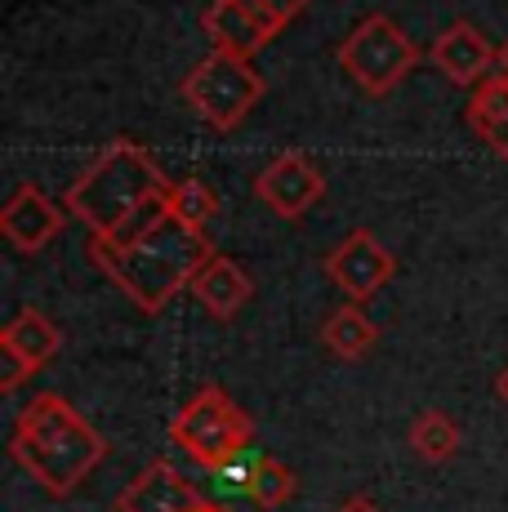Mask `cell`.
I'll return each instance as SVG.
<instances>
[{
    "label": "cell",
    "instance_id": "18",
    "mask_svg": "<svg viewBox=\"0 0 508 512\" xmlns=\"http://www.w3.org/2000/svg\"><path fill=\"white\" fill-rule=\"evenodd\" d=\"M295 472H290L281 459H272V455H259L254 459V477H250V499L259 508H281V504H290L295 499Z\"/></svg>",
    "mask_w": 508,
    "mask_h": 512
},
{
    "label": "cell",
    "instance_id": "3",
    "mask_svg": "<svg viewBox=\"0 0 508 512\" xmlns=\"http://www.w3.org/2000/svg\"><path fill=\"white\" fill-rule=\"evenodd\" d=\"M9 455L50 499H67L103 464L107 441L76 415L72 401H63L58 392H41L14 419Z\"/></svg>",
    "mask_w": 508,
    "mask_h": 512
},
{
    "label": "cell",
    "instance_id": "7",
    "mask_svg": "<svg viewBox=\"0 0 508 512\" xmlns=\"http://www.w3.org/2000/svg\"><path fill=\"white\" fill-rule=\"evenodd\" d=\"M326 272L339 290L348 294L353 303H366L375 290H384L397 272V259L375 241V232H348L335 250L326 254Z\"/></svg>",
    "mask_w": 508,
    "mask_h": 512
},
{
    "label": "cell",
    "instance_id": "6",
    "mask_svg": "<svg viewBox=\"0 0 508 512\" xmlns=\"http://www.w3.org/2000/svg\"><path fill=\"white\" fill-rule=\"evenodd\" d=\"M263 94V76L250 67V58L214 49L210 58H201L183 81V98L214 125V130H232L241 116L259 103Z\"/></svg>",
    "mask_w": 508,
    "mask_h": 512
},
{
    "label": "cell",
    "instance_id": "17",
    "mask_svg": "<svg viewBox=\"0 0 508 512\" xmlns=\"http://www.w3.org/2000/svg\"><path fill=\"white\" fill-rule=\"evenodd\" d=\"M406 441L424 464H451L464 437H459V423L446 415V410H419L415 423H410V432H406Z\"/></svg>",
    "mask_w": 508,
    "mask_h": 512
},
{
    "label": "cell",
    "instance_id": "5",
    "mask_svg": "<svg viewBox=\"0 0 508 512\" xmlns=\"http://www.w3.org/2000/svg\"><path fill=\"white\" fill-rule=\"evenodd\" d=\"M339 63H344V72L353 76L361 90L379 98V94H393V85L406 81V72L419 63V49L410 45V36L393 18L370 14L339 45Z\"/></svg>",
    "mask_w": 508,
    "mask_h": 512
},
{
    "label": "cell",
    "instance_id": "13",
    "mask_svg": "<svg viewBox=\"0 0 508 512\" xmlns=\"http://www.w3.org/2000/svg\"><path fill=\"white\" fill-rule=\"evenodd\" d=\"M433 63L442 67L455 85H482L486 72H491L500 58H495V49L486 45V36L477 32L473 23H455V27H446V32L437 36Z\"/></svg>",
    "mask_w": 508,
    "mask_h": 512
},
{
    "label": "cell",
    "instance_id": "10",
    "mask_svg": "<svg viewBox=\"0 0 508 512\" xmlns=\"http://www.w3.org/2000/svg\"><path fill=\"white\" fill-rule=\"evenodd\" d=\"M205 32H210L214 49L250 58L281 32V23H272L254 0H214L210 14H205Z\"/></svg>",
    "mask_w": 508,
    "mask_h": 512
},
{
    "label": "cell",
    "instance_id": "11",
    "mask_svg": "<svg viewBox=\"0 0 508 512\" xmlns=\"http://www.w3.org/2000/svg\"><path fill=\"white\" fill-rule=\"evenodd\" d=\"M197 508H201L197 486L174 464L156 459L125 486V495L116 499L112 512H197Z\"/></svg>",
    "mask_w": 508,
    "mask_h": 512
},
{
    "label": "cell",
    "instance_id": "2",
    "mask_svg": "<svg viewBox=\"0 0 508 512\" xmlns=\"http://www.w3.org/2000/svg\"><path fill=\"white\" fill-rule=\"evenodd\" d=\"M165 196L170 183L161 165L143 147L116 143L67 187V210L103 241H130L165 210Z\"/></svg>",
    "mask_w": 508,
    "mask_h": 512
},
{
    "label": "cell",
    "instance_id": "20",
    "mask_svg": "<svg viewBox=\"0 0 508 512\" xmlns=\"http://www.w3.org/2000/svg\"><path fill=\"white\" fill-rule=\"evenodd\" d=\"M254 5H259L263 14L272 18V23H281V27H286L290 18H299V14H304V9H308V0H254Z\"/></svg>",
    "mask_w": 508,
    "mask_h": 512
},
{
    "label": "cell",
    "instance_id": "16",
    "mask_svg": "<svg viewBox=\"0 0 508 512\" xmlns=\"http://www.w3.org/2000/svg\"><path fill=\"white\" fill-rule=\"evenodd\" d=\"M468 125L500 156H508V76H486L468 98Z\"/></svg>",
    "mask_w": 508,
    "mask_h": 512
},
{
    "label": "cell",
    "instance_id": "24",
    "mask_svg": "<svg viewBox=\"0 0 508 512\" xmlns=\"http://www.w3.org/2000/svg\"><path fill=\"white\" fill-rule=\"evenodd\" d=\"M197 512H223V508H219V504H210V499H201V508H197Z\"/></svg>",
    "mask_w": 508,
    "mask_h": 512
},
{
    "label": "cell",
    "instance_id": "15",
    "mask_svg": "<svg viewBox=\"0 0 508 512\" xmlns=\"http://www.w3.org/2000/svg\"><path fill=\"white\" fill-rule=\"evenodd\" d=\"M321 343H326L339 361H361L379 343V326L366 317L361 303H344V308H335L326 317V326H321Z\"/></svg>",
    "mask_w": 508,
    "mask_h": 512
},
{
    "label": "cell",
    "instance_id": "8",
    "mask_svg": "<svg viewBox=\"0 0 508 512\" xmlns=\"http://www.w3.org/2000/svg\"><path fill=\"white\" fill-rule=\"evenodd\" d=\"M254 192L281 219H304L312 205L321 201V192H326V179H321V170L304 152H286L272 165H263V174L254 179Z\"/></svg>",
    "mask_w": 508,
    "mask_h": 512
},
{
    "label": "cell",
    "instance_id": "12",
    "mask_svg": "<svg viewBox=\"0 0 508 512\" xmlns=\"http://www.w3.org/2000/svg\"><path fill=\"white\" fill-rule=\"evenodd\" d=\"M58 228H63V210H58L45 192H36V187H18V192L9 196V205L0 210V232L23 254L45 250L58 236Z\"/></svg>",
    "mask_w": 508,
    "mask_h": 512
},
{
    "label": "cell",
    "instance_id": "14",
    "mask_svg": "<svg viewBox=\"0 0 508 512\" xmlns=\"http://www.w3.org/2000/svg\"><path fill=\"white\" fill-rule=\"evenodd\" d=\"M192 294H197V303L210 312L214 321H232L250 303L254 281L241 263L223 259V254H210V263L192 277Z\"/></svg>",
    "mask_w": 508,
    "mask_h": 512
},
{
    "label": "cell",
    "instance_id": "22",
    "mask_svg": "<svg viewBox=\"0 0 508 512\" xmlns=\"http://www.w3.org/2000/svg\"><path fill=\"white\" fill-rule=\"evenodd\" d=\"M495 397H500V401H504V406H508V370L500 374V379H495Z\"/></svg>",
    "mask_w": 508,
    "mask_h": 512
},
{
    "label": "cell",
    "instance_id": "21",
    "mask_svg": "<svg viewBox=\"0 0 508 512\" xmlns=\"http://www.w3.org/2000/svg\"><path fill=\"white\" fill-rule=\"evenodd\" d=\"M339 512H379V508L370 504V499H348V504L339 508Z\"/></svg>",
    "mask_w": 508,
    "mask_h": 512
},
{
    "label": "cell",
    "instance_id": "19",
    "mask_svg": "<svg viewBox=\"0 0 508 512\" xmlns=\"http://www.w3.org/2000/svg\"><path fill=\"white\" fill-rule=\"evenodd\" d=\"M165 210L179 214L183 223H192V228L205 232V223L219 214V196H214L201 179H183V183L170 187V196H165Z\"/></svg>",
    "mask_w": 508,
    "mask_h": 512
},
{
    "label": "cell",
    "instance_id": "1",
    "mask_svg": "<svg viewBox=\"0 0 508 512\" xmlns=\"http://www.w3.org/2000/svg\"><path fill=\"white\" fill-rule=\"evenodd\" d=\"M210 254L214 245L205 241V232L170 210H161L130 241H90V259L99 263V272H107L148 317H156L179 290H192V277L210 263Z\"/></svg>",
    "mask_w": 508,
    "mask_h": 512
},
{
    "label": "cell",
    "instance_id": "4",
    "mask_svg": "<svg viewBox=\"0 0 508 512\" xmlns=\"http://www.w3.org/2000/svg\"><path fill=\"white\" fill-rule=\"evenodd\" d=\"M170 437L192 464H201L205 472H223L228 464L246 459L254 441V423L219 383H205L197 397L174 415Z\"/></svg>",
    "mask_w": 508,
    "mask_h": 512
},
{
    "label": "cell",
    "instance_id": "9",
    "mask_svg": "<svg viewBox=\"0 0 508 512\" xmlns=\"http://www.w3.org/2000/svg\"><path fill=\"white\" fill-rule=\"evenodd\" d=\"M58 343H63L58 326L45 317V312H36V308H23L14 321H5V330H0V352H5L9 370H5V383H0V388H5V392L23 388L36 370L54 361Z\"/></svg>",
    "mask_w": 508,
    "mask_h": 512
},
{
    "label": "cell",
    "instance_id": "23",
    "mask_svg": "<svg viewBox=\"0 0 508 512\" xmlns=\"http://www.w3.org/2000/svg\"><path fill=\"white\" fill-rule=\"evenodd\" d=\"M500 76H508V41H504V49H500Z\"/></svg>",
    "mask_w": 508,
    "mask_h": 512
}]
</instances>
